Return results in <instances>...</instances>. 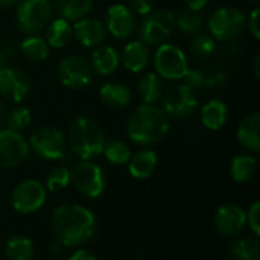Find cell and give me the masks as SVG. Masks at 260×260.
<instances>
[{
  "mask_svg": "<svg viewBox=\"0 0 260 260\" xmlns=\"http://www.w3.org/2000/svg\"><path fill=\"white\" fill-rule=\"evenodd\" d=\"M50 230L64 248H76L94 236L96 216L85 206L73 203L61 204L52 213Z\"/></svg>",
  "mask_w": 260,
  "mask_h": 260,
  "instance_id": "1",
  "label": "cell"
},
{
  "mask_svg": "<svg viewBox=\"0 0 260 260\" xmlns=\"http://www.w3.org/2000/svg\"><path fill=\"white\" fill-rule=\"evenodd\" d=\"M168 131V114L155 104H142L137 107L126 123V134L129 140L140 146H149L160 142Z\"/></svg>",
  "mask_w": 260,
  "mask_h": 260,
  "instance_id": "2",
  "label": "cell"
},
{
  "mask_svg": "<svg viewBox=\"0 0 260 260\" xmlns=\"http://www.w3.org/2000/svg\"><path fill=\"white\" fill-rule=\"evenodd\" d=\"M67 146L79 160H93L99 157L107 143L102 126L91 117H76L67 131Z\"/></svg>",
  "mask_w": 260,
  "mask_h": 260,
  "instance_id": "3",
  "label": "cell"
},
{
  "mask_svg": "<svg viewBox=\"0 0 260 260\" xmlns=\"http://www.w3.org/2000/svg\"><path fill=\"white\" fill-rule=\"evenodd\" d=\"M174 29L175 14L171 9H152L139 24V37L146 46H160L168 43Z\"/></svg>",
  "mask_w": 260,
  "mask_h": 260,
  "instance_id": "4",
  "label": "cell"
},
{
  "mask_svg": "<svg viewBox=\"0 0 260 260\" xmlns=\"http://www.w3.org/2000/svg\"><path fill=\"white\" fill-rule=\"evenodd\" d=\"M52 12L50 0H20L15 12L17 26L26 35H37L50 23Z\"/></svg>",
  "mask_w": 260,
  "mask_h": 260,
  "instance_id": "5",
  "label": "cell"
},
{
  "mask_svg": "<svg viewBox=\"0 0 260 260\" xmlns=\"http://www.w3.org/2000/svg\"><path fill=\"white\" fill-rule=\"evenodd\" d=\"M70 184L87 198H99L105 190V175L99 165L81 160L70 169Z\"/></svg>",
  "mask_w": 260,
  "mask_h": 260,
  "instance_id": "6",
  "label": "cell"
},
{
  "mask_svg": "<svg viewBox=\"0 0 260 260\" xmlns=\"http://www.w3.org/2000/svg\"><path fill=\"white\" fill-rule=\"evenodd\" d=\"M247 26L245 14L233 6H222L216 9L209 18V30L213 38L221 41L236 40Z\"/></svg>",
  "mask_w": 260,
  "mask_h": 260,
  "instance_id": "7",
  "label": "cell"
},
{
  "mask_svg": "<svg viewBox=\"0 0 260 260\" xmlns=\"http://www.w3.org/2000/svg\"><path fill=\"white\" fill-rule=\"evenodd\" d=\"M154 67L160 78L169 81L183 79L189 69L184 52L172 43H163L157 47L154 53Z\"/></svg>",
  "mask_w": 260,
  "mask_h": 260,
  "instance_id": "8",
  "label": "cell"
},
{
  "mask_svg": "<svg viewBox=\"0 0 260 260\" xmlns=\"http://www.w3.org/2000/svg\"><path fill=\"white\" fill-rule=\"evenodd\" d=\"M58 79L70 90H81L93 82V69L87 58L82 55H67L58 64Z\"/></svg>",
  "mask_w": 260,
  "mask_h": 260,
  "instance_id": "9",
  "label": "cell"
},
{
  "mask_svg": "<svg viewBox=\"0 0 260 260\" xmlns=\"http://www.w3.org/2000/svg\"><path fill=\"white\" fill-rule=\"evenodd\" d=\"M29 149L41 160H59L66 154V136L55 126L35 129L29 137Z\"/></svg>",
  "mask_w": 260,
  "mask_h": 260,
  "instance_id": "10",
  "label": "cell"
},
{
  "mask_svg": "<svg viewBox=\"0 0 260 260\" xmlns=\"http://www.w3.org/2000/svg\"><path fill=\"white\" fill-rule=\"evenodd\" d=\"M46 190L47 189L44 187V184L35 178L23 180L14 187L11 193V204L14 210L21 215L34 213L46 203Z\"/></svg>",
  "mask_w": 260,
  "mask_h": 260,
  "instance_id": "11",
  "label": "cell"
},
{
  "mask_svg": "<svg viewBox=\"0 0 260 260\" xmlns=\"http://www.w3.org/2000/svg\"><path fill=\"white\" fill-rule=\"evenodd\" d=\"M198 105V98L193 88L181 84L171 85L166 91H163V110L168 116L183 119L190 116Z\"/></svg>",
  "mask_w": 260,
  "mask_h": 260,
  "instance_id": "12",
  "label": "cell"
},
{
  "mask_svg": "<svg viewBox=\"0 0 260 260\" xmlns=\"http://www.w3.org/2000/svg\"><path fill=\"white\" fill-rule=\"evenodd\" d=\"M29 145L26 139L8 128L0 129V168L12 169L21 166L29 157Z\"/></svg>",
  "mask_w": 260,
  "mask_h": 260,
  "instance_id": "13",
  "label": "cell"
},
{
  "mask_svg": "<svg viewBox=\"0 0 260 260\" xmlns=\"http://www.w3.org/2000/svg\"><path fill=\"white\" fill-rule=\"evenodd\" d=\"M30 91V78L20 67H3L0 70V98L14 104L21 102Z\"/></svg>",
  "mask_w": 260,
  "mask_h": 260,
  "instance_id": "14",
  "label": "cell"
},
{
  "mask_svg": "<svg viewBox=\"0 0 260 260\" xmlns=\"http://www.w3.org/2000/svg\"><path fill=\"white\" fill-rule=\"evenodd\" d=\"M104 26L113 37L125 40L137 30V18L126 5L114 3L105 12Z\"/></svg>",
  "mask_w": 260,
  "mask_h": 260,
  "instance_id": "15",
  "label": "cell"
},
{
  "mask_svg": "<svg viewBox=\"0 0 260 260\" xmlns=\"http://www.w3.org/2000/svg\"><path fill=\"white\" fill-rule=\"evenodd\" d=\"M215 227L222 236H239L247 227V212L236 204H222L215 213Z\"/></svg>",
  "mask_w": 260,
  "mask_h": 260,
  "instance_id": "16",
  "label": "cell"
},
{
  "mask_svg": "<svg viewBox=\"0 0 260 260\" xmlns=\"http://www.w3.org/2000/svg\"><path fill=\"white\" fill-rule=\"evenodd\" d=\"M73 37L84 46V47H98L104 43L107 37V29L104 23L93 17H82L75 21L72 26Z\"/></svg>",
  "mask_w": 260,
  "mask_h": 260,
  "instance_id": "17",
  "label": "cell"
},
{
  "mask_svg": "<svg viewBox=\"0 0 260 260\" xmlns=\"http://www.w3.org/2000/svg\"><path fill=\"white\" fill-rule=\"evenodd\" d=\"M149 49L145 43H142L140 40H134L129 41L120 55V62L123 64V67L131 72V73H140L143 72L148 64H149Z\"/></svg>",
  "mask_w": 260,
  "mask_h": 260,
  "instance_id": "18",
  "label": "cell"
},
{
  "mask_svg": "<svg viewBox=\"0 0 260 260\" xmlns=\"http://www.w3.org/2000/svg\"><path fill=\"white\" fill-rule=\"evenodd\" d=\"M90 64L94 73L102 75V76H108L111 73H114L120 64V55L117 53V50L111 46H98L94 47L91 58H90Z\"/></svg>",
  "mask_w": 260,
  "mask_h": 260,
  "instance_id": "19",
  "label": "cell"
},
{
  "mask_svg": "<svg viewBox=\"0 0 260 260\" xmlns=\"http://www.w3.org/2000/svg\"><path fill=\"white\" fill-rule=\"evenodd\" d=\"M99 96H101L102 104L107 105L108 108H113V110H123L133 101L131 90L122 82L104 84L99 90Z\"/></svg>",
  "mask_w": 260,
  "mask_h": 260,
  "instance_id": "20",
  "label": "cell"
},
{
  "mask_svg": "<svg viewBox=\"0 0 260 260\" xmlns=\"http://www.w3.org/2000/svg\"><path fill=\"white\" fill-rule=\"evenodd\" d=\"M157 163H158L157 154L152 149H143V151L137 152L136 155H131V158L126 165H128V171L133 178L146 180L154 174Z\"/></svg>",
  "mask_w": 260,
  "mask_h": 260,
  "instance_id": "21",
  "label": "cell"
},
{
  "mask_svg": "<svg viewBox=\"0 0 260 260\" xmlns=\"http://www.w3.org/2000/svg\"><path fill=\"white\" fill-rule=\"evenodd\" d=\"M260 114L253 113L247 116L238 126V140L239 143L250 149L259 151L260 149Z\"/></svg>",
  "mask_w": 260,
  "mask_h": 260,
  "instance_id": "22",
  "label": "cell"
},
{
  "mask_svg": "<svg viewBox=\"0 0 260 260\" xmlns=\"http://www.w3.org/2000/svg\"><path fill=\"white\" fill-rule=\"evenodd\" d=\"M229 119L227 105L219 99H210L201 108V122L207 129H221Z\"/></svg>",
  "mask_w": 260,
  "mask_h": 260,
  "instance_id": "23",
  "label": "cell"
},
{
  "mask_svg": "<svg viewBox=\"0 0 260 260\" xmlns=\"http://www.w3.org/2000/svg\"><path fill=\"white\" fill-rule=\"evenodd\" d=\"M72 37H73V32H72L70 23L61 17L50 20V23L44 29V40L49 44V47L61 49L66 44H69Z\"/></svg>",
  "mask_w": 260,
  "mask_h": 260,
  "instance_id": "24",
  "label": "cell"
},
{
  "mask_svg": "<svg viewBox=\"0 0 260 260\" xmlns=\"http://www.w3.org/2000/svg\"><path fill=\"white\" fill-rule=\"evenodd\" d=\"M137 93L143 104H155L163 96V81L155 72L145 73L137 84Z\"/></svg>",
  "mask_w": 260,
  "mask_h": 260,
  "instance_id": "25",
  "label": "cell"
},
{
  "mask_svg": "<svg viewBox=\"0 0 260 260\" xmlns=\"http://www.w3.org/2000/svg\"><path fill=\"white\" fill-rule=\"evenodd\" d=\"M34 254L35 245L27 236L14 235L5 244V256L8 260H32Z\"/></svg>",
  "mask_w": 260,
  "mask_h": 260,
  "instance_id": "26",
  "label": "cell"
},
{
  "mask_svg": "<svg viewBox=\"0 0 260 260\" xmlns=\"http://www.w3.org/2000/svg\"><path fill=\"white\" fill-rule=\"evenodd\" d=\"M257 172V160L251 154H241L232 160L230 165V175L236 183H247L250 181Z\"/></svg>",
  "mask_w": 260,
  "mask_h": 260,
  "instance_id": "27",
  "label": "cell"
},
{
  "mask_svg": "<svg viewBox=\"0 0 260 260\" xmlns=\"http://www.w3.org/2000/svg\"><path fill=\"white\" fill-rule=\"evenodd\" d=\"M94 0H55V8L61 18L67 21H76L91 11Z\"/></svg>",
  "mask_w": 260,
  "mask_h": 260,
  "instance_id": "28",
  "label": "cell"
},
{
  "mask_svg": "<svg viewBox=\"0 0 260 260\" xmlns=\"http://www.w3.org/2000/svg\"><path fill=\"white\" fill-rule=\"evenodd\" d=\"M233 260H260V242L256 236H244L230 245Z\"/></svg>",
  "mask_w": 260,
  "mask_h": 260,
  "instance_id": "29",
  "label": "cell"
},
{
  "mask_svg": "<svg viewBox=\"0 0 260 260\" xmlns=\"http://www.w3.org/2000/svg\"><path fill=\"white\" fill-rule=\"evenodd\" d=\"M20 49H21V52L24 53L26 58H29L32 61H37V62L46 61L49 58V53H50L49 44L46 43L44 38H41L38 35H27L21 41Z\"/></svg>",
  "mask_w": 260,
  "mask_h": 260,
  "instance_id": "30",
  "label": "cell"
},
{
  "mask_svg": "<svg viewBox=\"0 0 260 260\" xmlns=\"http://www.w3.org/2000/svg\"><path fill=\"white\" fill-rule=\"evenodd\" d=\"M102 154L105 155V158L116 166H123L129 161L131 158V149L129 146L122 142V140H110L105 143Z\"/></svg>",
  "mask_w": 260,
  "mask_h": 260,
  "instance_id": "31",
  "label": "cell"
},
{
  "mask_svg": "<svg viewBox=\"0 0 260 260\" xmlns=\"http://www.w3.org/2000/svg\"><path fill=\"white\" fill-rule=\"evenodd\" d=\"M175 26L184 32V34H200V30L204 26V18L200 14V11H192V9H186L181 11L177 17H175Z\"/></svg>",
  "mask_w": 260,
  "mask_h": 260,
  "instance_id": "32",
  "label": "cell"
},
{
  "mask_svg": "<svg viewBox=\"0 0 260 260\" xmlns=\"http://www.w3.org/2000/svg\"><path fill=\"white\" fill-rule=\"evenodd\" d=\"M30 120H32V114H30L29 108L21 107V105L11 108L9 111H6V116H5L6 128L11 131H15V133L24 131L29 126Z\"/></svg>",
  "mask_w": 260,
  "mask_h": 260,
  "instance_id": "33",
  "label": "cell"
},
{
  "mask_svg": "<svg viewBox=\"0 0 260 260\" xmlns=\"http://www.w3.org/2000/svg\"><path fill=\"white\" fill-rule=\"evenodd\" d=\"M70 184V169L67 166H56L53 169L49 171V174L46 175V189L52 190V192H59L64 190L66 187H69Z\"/></svg>",
  "mask_w": 260,
  "mask_h": 260,
  "instance_id": "34",
  "label": "cell"
},
{
  "mask_svg": "<svg viewBox=\"0 0 260 260\" xmlns=\"http://www.w3.org/2000/svg\"><path fill=\"white\" fill-rule=\"evenodd\" d=\"M215 47H216L215 38L207 35V34H195V37L190 41L192 53L197 58H203L204 59V58L212 56L213 52H215Z\"/></svg>",
  "mask_w": 260,
  "mask_h": 260,
  "instance_id": "35",
  "label": "cell"
},
{
  "mask_svg": "<svg viewBox=\"0 0 260 260\" xmlns=\"http://www.w3.org/2000/svg\"><path fill=\"white\" fill-rule=\"evenodd\" d=\"M247 224L253 233V236L259 238L260 236V203L259 201H254L248 212H247Z\"/></svg>",
  "mask_w": 260,
  "mask_h": 260,
  "instance_id": "36",
  "label": "cell"
},
{
  "mask_svg": "<svg viewBox=\"0 0 260 260\" xmlns=\"http://www.w3.org/2000/svg\"><path fill=\"white\" fill-rule=\"evenodd\" d=\"M184 84L190 88H201L206 85V73L200 69H187L186 75L183 76Z\"/></svg>",
  "mask_w": 260,
  "mask_h": 260,
  "instance_id": "37",
  "label": "cell"
},
{
  "mask_svg": "<svg viewBox=\"0 0 260 260\" xmlns=\"http://www.w3.org/2000/svg\"><path fill=\"white\" fill-rule=\"evenodd\" d=\"M128 8L136 15H148L154 9V0H128Z\"/></svg>",
  "mask_w": 260,
  "mask_h": 260,
  "instance_id": "38",
  "label": "cell"
},
{
  "mask_svg": "<svg viewBox=\"0 0 260 260\" xmlns=\"http://www.w3.org/2000/svg\"><path fill=\"white\" fill-rule=\"evenodd\" d=\"M259 15L260 9L259 8H256V9L251 11V14H250V17H248V30H250V34H251L256 40H259L260 38Z\"/></svg>",
  "mask_w": 260,
  "mask_h": 260,
  "instance_id": "39",
  "label": "cell"
},
{
  "mask_svg": "<svg viewBox=\"0 0 260 260\" xmlns=\"http://www.w3.org/2000/svg\"><path fill=\"white\" fill-rule=\"evenodd\" d=\"M225 82V75L222 72H213L212 75H206V85L204 87H216Z\"/></svg>",
  "mask_w": 260,
  "mask_h": 260,
  "instance_id": "40",
  "label": "cell"
},
{
  "mask_svg": "<svg viewBox=\"0 0 260 260\" xmlns=\"http://www.w3.org/2000/svg\"><path fill=\"white\" fill-rule=\"evenodd\" d=\"M69 260H98V257L88 250H76L70 254Z\"/></svg>",
  "mask_w": 260,
  "mask_h": 260,
  "instance_id": "41",
  "label": "cell"
},
{
  "mask_svg": "<svg viewBox=\"0 0 260 260\" xmlns=\"http://www.w3.org/2000/svg\"><path fill=\"white\" fill-rule=\"evenodd\" d=\"M210 0H186V5H187V9H192V11H201L207 6Z\"/></svg>",
  "mask_w": 260,
  "mask_h": 260,
  "instance_id": "42",
  "label": "cell"
},
{
  "mask_svg": "<svg viewBox=\"0 0 260 260\" xmlns=\"http://www.w3.org/2000/svg\"><path fill=\"white\" fill-rule=\"evenodd\" d=\"M49 250H50V253H52V254H59V253L64 250V247H62V244H61L59 241H56V239L53 238V239H52V242H50Z\"/></svg>",
  "mask_w": 260,
  "mask_h": 260,
  "instance_id": "43",
  "label": "cell"
},
{
  "mask_svg": "<svg viewBox=\"0 0 260 260\" xmlns=\"http://www.w3.org/2000/svg\"><path fill=\"white\" fill-rule=\"evenodd\" d=\"M9 55H11L9 49H0V70H2L3 67H6L8 59H9Z\"/></svg>",
  "mask_w": 260,
  "mask_h": 260,
  "instance_id": "44",
  "label": "cell"
},
{
  "mask_svg": "<svg viewBox=\"0 0 260 260\" xmlns=\"http://www.w3.org/2000/svg\"><path fill=\"white\" fill-rule=\"evenodd\" d=\"M5 116H6V107H5V102L0 99V125L5 122Z\"/></svg>",
  "mask_w": 260,
  "mask_h": 260,
  "instance_id": "45",
  "label": "cell"
},
{
  "mask_svg": "<svg viewBox=\"0 0 260 260\" xmlns=\"http://www.w3.org/2000/svg\"><path fill=\"white\" fill-rule=\"evenodd\" d=\"M259 62H260V55L257 53V55H256V58H254V76H256V78H259V75H260Z\"/></svg>",
  "mask_w": 260,
  "mask_h": 260,
  "instance_id": "46",
  "label": "cell"
},
{
  "mask_svg": "<svg viewBox=\"0 0 260 260\" xmlns=\"http://www.w3.org/2000/svg\"><path fill=\"white\" fill-rule=\"evenodd\" d=\"M14 3H17V0H0V8H8L12 6Z\"/></svg>",
  "mask_w": 260,
  "mask_h": 260,
  "instance_id": "47",
  "label": "cell"
},
{
  "mask_svg": "<svg viewBox=\"0 0 260 260\" xmlns=\"http://www.w3.org/2000/svg\"><path fill=\"white\" fill-rule=\"evenodd\" d=\"M247 2H254V3H256V2H259V0H247Z\"/></svg>",
  "mask_w": 260,
  "mask_h": 260,
  "instance_id": "48",
  "label": "cell"
}]
</instances>
